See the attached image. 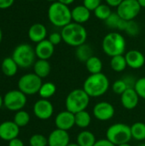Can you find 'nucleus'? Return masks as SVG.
Masks as SVG:
<instances>
[{"label": "nucleus", "instance_id": "obj_1", "mask_svg": "<svg viewBox=\"0 0 145 146\" xmlns=\"http://www.w3.org/2000/svg\"><path fill=\"white\" fill-rule=\"evenodd\" d=\"M62 41L67 44L78 47L85 43L87 39V31L82 24L76 22H70L64 27L61 32Z\"/></svg>", "mask_w": 145, "mask_h": 146}, {"label": "nucleus", "instance_id": "obj_2", "mask_svg": "<svg viewBox=\"0 0 145 146\" xmlns=\"http://www.w3.org/2000/svg\"><path fill=\"white\" fill-rule=\"evenodd\" d=\"M109 88V78L103 73L90 74L83 85V89L91 98H97L104 95Z\"/></svg>", "mask_w": 145, "mask_h": 146}, {"label": "nucleus", "instance_id": "obj_3", "mask_svg": "<svg viewBox=\"0 0 145 146\" xmlns=\"http://www.w3.org/2000/svg\"><path fill=\"white\" fill-rule=\"evenodd\" d=\"M48 19L53 26L62 28L72 22L71 9L58 1L53 2L48 9Z\"/></svg>", "mask_w": 145, "mask_h": 146}, {"label": "nucleus", "instance_id": "obj_4", "mask_svg": "<svg viewBox=\"0 0 145 146\" xmlns=\"http://www.w3.org/2000/svg\"><path fill=\"white\" fill-rule=\"evenodd\" d=\"M126 47V43L124 36L116 32L109 33L105 35L102 42L103 52L110 57L124 55Z\"/></svg>", "mask_w": 145, "mask_h": 146}, {"label": "nucleus", "instance_id": "obj_5", "mask_svg": "<svg viewBox=\"0 0 145 146\" xmlns=\"http://www.w3.org/2000/svg\"><path fill=\"white\" fill-rule=\"evenodd\" d=\"M90 98L91 97L83 88L74 89L71 91L66 98V110L73 114L85 110L90 104Z\"/></svg>", "mask_w": 145, "mask_h": 146}, {"label": "nucleus", "instance_id": "obj_6", "mask_svg": "<svg viewBox=\"0 0 145 146\" xmlns=\"http://www.w3.org/2000/svg\"><path fill=\"white\" fill-rule=\"evenodd\" d=\"M106 139L116 146L129 143L132 139L131 126L125 123H115L111 125L107 129Z\"/></svg>", "mask_w": 145, "mask_h": 146}, {"label": "nucleus", "instance_id": "obj_7", "mask_svg": "<svg viewBox=\"0 0 145 146\" xmlns=\"http://www.w3.org/2000/svg\"><path fill=\"white\" fill-rule=\"evenodd\" d=\"M35 50L28 44H21L17 45L13 53L12 58L17 63L19 68H27L35 62Z\"/></svg>", "mask_w": 145, "mask_h": 146}, {"label": "nucleus", "instance_id": "obj_8", "mask_svg": "<svg viewBox=\"0 0 145 146\" xmlns=\"http://www.w3.org/2000/svg\"><path fill=\"white\" fill-rule=\"evenodd\" d=\"M42 79L34 73H28L22 75L18 80V90L26 95L38 93L42 86Z\"/></svg>", "mask_w": 145, "mask_h": 146}, {"label": "nucleus", "instance_id": "obj_9", "mask_svg": "<svg viewBox=\"0 0 145 146\" xmlns=\"http://www.w3.org/2000/svg\"><path fill=\"white\" fill-rule=\"evenodd\" d=\"M26 104V95L20 90L9 91L3 97V105L11 111L21 110Z\"/></svg>", "mask_w": 145, "mask_h": 146}, {"label": "nucleus", "instance_id": "obj_10", "mask_svg": "<svg viewBox=\"0 0 145 146\" xmlns=\"http://www.w3.org/2000/svg\"><path fill=\"white\" fill-rule=\"evenodd\" d=\"M141 9L138 0H123L117 7L116 13L123 20L132 21L139 15Z\"/></svg>", "mask_w": 145, "mask_h": 146}, {"label": "nucleus", "instance_id": "obj_11", "mask_svg": "<svg viewBox=\"0 0 145 146\" xmlns=\"http://www.w3.org/2000/svg\"><path fill=\"white\" fill-rule=\"evenodd\" d=\"M94 117L101 121H107L115 115V107L109 102H99L95 104L92 110Z\"/></svg>", "mask_w": 145, "mask_h": 146}, {"label": "nucleus", "instance_id": "obj_12", "mask_svg": "<svg viewBox=\"0 0 145 146\" xmlns=\"http://www.w3.org/2000/svg\"><path fill=\"white\" fill-rule=\"evenodd\" d=\"M33 113L39 120H48L54 113V107L50 101L48 99L41 98L38 100L33 105Z\"/></svg>", "mask_w": 145, "mask_h": 146}, {"label": "nucleus", "instance_id": "obj_13", "mask_svg": "<svg viewBox=\"0 0 145 146\" xmlns=\"http://www.w3.org/2000/svg\"><path fill=\"white\" fill-rule=\"evenodd\" d=\"M55 124L56 128L64 131H68L75 126V116L74 114L68 111L63 110L57 114L55 119Z\"/></svg>", "mask_w": 145, "mask_h": 146}, {"label": "nucleus", "instance_id": "obj_14", "mask_svg": "<svg viewBox=\"0 0 145 146\" xmlns=\"http://www.w3.org/2000/svg\"><path fill=\"white\" fill-rule=\"evenodd\" d=\"M20 133V127L11 121H3L0 124V139L4 141H10L18 138Z\"/></svg>", "mask_w": 145, "mask_h": 146}, {"label": "nucleus", "instance_id": "obj_15", "mask_svg": "<svg viewBox=\"0 0 145 146\" xmlns=\"http://www.w3.org/2000/svg\"><path fill=\"white\" fill-rule=\"evenodd\" d=\"M69 144L70 136L68 131L56 128L48 137V146H68Z\"/></svg>", "mask_w": 145, "mask_h": 146}, {"label": "nucleus", "instance_id": "obj_16", "mask_svg": "<svg viewBox=\"0 0 145 146\" xmlns=\"http://www.w3.org/2000/svg\"><path fill=\"white\" fill-rule=\"evenodd\" d=\"M127 67L132 69H139L145 63L144 55L138 50H131L125 54Z\"/></svg>", "mask_w": 145, "mask_h": 146}, {"label": "nucleus", "instance_id": "obj_17", "mask_svg": "<svg viewBox=\"0 0 145 146\" xmlns=\"http://www.w3.org/2000/svg\"><path fill=\"white\" fill-rule=\"evenodd\" d=\"M139 96L134 90V88H128L124 93L121 95V105L129 110H134L139 102Z\"/></svg>", "mask_w": 145, "mask_h": 146}, {"label": "nucleus", "instance_id": "obj_18", "mask_svg": "<svg viewBox=\"0 0 145 146\" xmlns=\"http://www.w3.org/2000/svg\"><path fill=\"white\" fill-rule=\"evenodd\" d=\"M35 54L38 59L49 60L54 54L55 45H53L49 39H44L37 44L35 47Z\"/></svg>", "mask_w": 145, "mask_h": 146}, {"label": "nucleus", "instance_id": "obj_19", "mask_svg": "<svg viewBox=\"0 0 145 146\" xmlns=\"http://www.w3.org/2000/svg\"><path fill=\"white\" fill-rule=\"evenodd\" d=\"M28 38L31 41L38 44L44 39L47 36V29L44 25L41 23H35L28 29Z\"/></svg>", "mask_w": 145, "mask_h": 146}, {"label": "nucleus", "instance_id": "obj_20", "mask_svg": "<svg viewBox=\"0 0 145 146\" xmlns=\"http://www.w3.org/2000/svg\"><path fill=\"white\" fill-rule=\"evenodd\" d=\"M72 12V21L79 24H84L87 22L91 18V10L86 7L82 5H77L73 9Z\"/></svg>", "mask_w": 145, "mask_h": 146}, {"label": "nucleus", "instance_id": "obj_21", "mask_svg": "<svg viewBox=\"0 0 145 146\" xmlns=\"http://www.w3.org/2000/svg\"><path fill=\"white\" fill-rule=\"evenodd\" d=\"M104 21L108 27L112 29H117L120 31H125L127 23V21H125L122 18H121L116 12H112L109 18Z\"/></svg>", "mask_w": 145, "mask_h": 146}, {"label": "nucleus", "instance_id": "obj_22", "mask_svg": "<svg viewBox=\"0 0 145 146\" xmlns=\"http://www.w3.org/2000/svg\"><path fill=\"white\" fill-rule=\"evenodd\" d=\"M50 70H51V67L48 60L38 59L33 64L34 74H37L38 77H40L41 79L46 78L50 74Z\"/></svg>", "mask_w": 145, "mask_h": 146}, {"label": "nucleus", "instance_id": "obj_23", "mask_svg": "<svg viewBox=\"0 0 145 146\" xmlns=\"http://www.w3.org/2000/svg\"><path fill=\"white\" fill-rule=\"evenodd\" d=\"M18 68L19 67H18L17 63L15 62V60L12 58V56L4 58L1 63L2 72L3 73L4 75H6L8 77L15 76L18 71Z\"/></svg>", "mask_w": 145, "mask_h": 146}, {"label": "nucleus", "instance_id": "obj_24", "mask_svg": "<svg viewBox=\"0 0 145 146\" xmlns=\"http://www.w3.org/2000/svg\"><path fill=\"white\" fill-rule=\"evenodd\" d=\"M96 142V137L91 131L83 130L77 136V144L79 146H94Z\"/></svg>", "mask_w": 145, "mask_h": 146}, {"label": "nucleus", "instance_id": "obj_25", "mask_svg": "<svg viewBox=\"0 0 145 146\" xmlns=\"http://www.w3.org/2000/svg\"><path fill=\"white\" fill-rule=\"evenodd\" d=\"M92 56H93V50H92V48L89 44L85 43V44L76 47L75 56L79 62L85 63L86 61L88 59H90Z\"/></svg>", "mask_w": 145, "mask_h": 146}, {"label": "nucleus", "instance_id": "obj_26", "mask_svg": "<svg viewBox=\"0 0 145 146\" xmlns=\"http://www.w3.org/2000/svg\"><path fill=\"white\" fill-rule=\"evenodd\" d=\"M103 66V65L102 60L96 56H92L85 62V68L91 74L102 73Z\"/></svg>", "mask_w": 145, "mask_h": 146}, {"label": "nucleus", "instance_id": "obj_27", "mask_svg": "<svg viewBox=\"0 0 145 146\" xmlns=\"http://www.w3.org/2000/svg\"><path fill=\"white\" fill-rule=\"evenodd\" d=\"M75 116V126L79 128H86L90 126L91 122V116L89 112L83 110L74 114Z\"/></svg>", "mask_w": 145, "mask_h": 146}, {"label": "nucleus", "instance_id": "obj_28", "mask_svg": "<svg viewBox=\"0 0 145 146\" xmlns=\"http://www.w3.org/2000/svg\"><path fill=\"white\" fill-rule=\"evenodd\" d=\"M110 67L115 72H117V73L123 72L127 67L125 55H119V56L111 57Z\"/></svg>", "mask_w": 145, "mask_h": 146}, {"label": "nucleus", "instance_id": "obj_29", "mask_svg": "<svg viewBox=\"0 0 145 146\" xmlns=\"http://www.w3.org/2000/svg\"><path fill=\"white\" fill-rule=\"evenodd\" d=\"M131 133L133 139L143 141L145 139V123L135 122L131 126Z\"/></svg>", "mask_w": 145, "mask_h": 146}, {"label": "nucleus", "instance_id": "obj_30", "mask_svg": "<svg viewBox=\"0 0 145 146\" xmlns=\"http://www.w3.org/2000/svg\"><path fill=\"white\" fill-rule=\"evenodd\" d=\"M56 92V86L54 83L45 82V83L42 84V86L39 89L38 94L42 98L48 99V98H51L52 96H54Z\"/></svg>", "mask_w": 145, "mask_h": 146}, {"label": "nucleus", "instance_id": "obj_31", "mask_svg": "<svg viewBox=\"0 0 145 146\" xmlns=\"http://www.w3.org/2000/svg\"><path fill=\"white\" fill-rule=\"evenodd\" d=\"M94 15L102 21H106L109 16L112 14V10H111V7L109 6L107 3H101L94 11Z\"/></svg>", "mask_w": 145, "mask_h": 146}, {"label": "nucleus", "instance_id": "obj_32", "mask_svg": "<svg viewBox=\"0 0 145 146\" xmlns=\"http://www.w3.org/2000/svg\"><path fill=\"white\" fill-rule=\"evenodd\" d=\"M19 127H26L29 121H30V115L25 111V110H19L16 111L14 116V121H13Z\"/></svg>", "mask_w": 145, "mask_h": 146}, {"label": "nucleus", "instance_id": "obj_33", "mask_svg": "<svg viewBox=\"0 0 145 146\" xmlns=\"http://www.w3.org/2000/svg\"><path fill=\"white\" fill-rule=\"evenodd\" d=\"M29 145L30 146H47L48 138L39 133L33 134L29 139Z\"/></svg>", "mask_w": 145, "mask_h": 146}, {"label": "nucleus", "instance_id": "obj_34", "mask_svg": "<svg viewBox=\"0 0 145 146\" xmlns=\"http://www.w3.org/2000/svg\"><path fill=\"white\" fill-rule=\"evenodd\" d=\"M127 89H128V86L123 79H120V80H115L112 85V91L114 92V93H115L117 95H121Z\"/></svg>", "mask_w": 145, "mask_h": 146}, {"label": "nucleus", "instance_id": "obj_35", "mask_svg": "<svg viewBox=\"0 0 145 146\" xmlns=\"http://www.w3.org/2000/svg\"><path fill=\"white\" fill-rule=\"evenodd\" d=\"M139 31H140L139 25H138L134 20L127 21V23H126V27L125 32H126L129 36H132V37L137 36V35L139 33Z\"/></svg>", "mask_w": 145, "mask_h": 146}, {"label": "nucleus", "instance_id": "obj_36", "mask_svg": "<svg viewBox=\"0 0 145 146\" xmlns=\"http://www.w3.org/2000/svg\"><path fill=\"white\" fill-rule=\"evenodd\" d=\"M134 90L139 96V98L145 99V77H142L137 80Z\"/></svg>", "mask_w": 145, "mask_h": 146}, {"label": "nucleus", "instance_id": "obj_37", "mask_svg": "<svg viewBox=\"0 0 145 146\" xmlns=\"http://www.w3.org/2000/svg\"><path fill=\"white\" fill-rule=\"evenodd\" d=\"M101 3L102 0H83V5L91 11H94Z\"/></svg>", "mask_w": 145, "mask_h": 146}, {"label": "nucleus", "instance_id": "obj_38", "mask_svg": "<svg viewBox=\"0 0 145 146\" xmlns=\"http://www.w3.org/2000/svg\"><path fill=\"white\" fill-rule=\"evenodd\" d=\"M48 39H49V41L53 45H57V44H59L62 41V37L61 33L54 32V33H52L50 34Z\"/></svg>", "mask_w": 145, "mask_h": 146}, {"label": "nucleus", "instance_id": "obj_39", "mask_svg": "<svg viewBox=\"0 0 145 146\" xmlns=\"http://www.w3.org/2000/svg\"><path fill=\"white\" fill-rule=\"evenodd\" d=\"M122 79L124 80V81H125L126 84L127 85L128 88H134L137 80H136L132 75H126V76H124Z\"/></svg>", "mask_w": 145, "mask_h": 146}, {"label": "nucleus", "instance_id": "obj_40", "mask_svg": "<svg viewBox=\"0 0 145 146\" xmlns=\"http://www.w3.org/2000/svg\"><path fill=\"white\" fill-rule=\"evenodd\" d=\"M94 146H116L115 145H114L112 142H110L109 139H101L97 140L96 144L94 145Z\"/></svg>", "mask_w": 145, "mask_h": 146}, {"label": "nucleus", "instance_id": "obj_41", "mask_svg": "<svg viewBox=\"0 0 145 146\" xmlns=\"http://www.w3.org/2000/svg\"><path fill=\"white\" fill-rule=\"evenodd\" d=\"M15 0H0V9H6L10 8Z\"/></svg>", "mask_w": 145, "mask_h": 146}, {"label": "nucleus", "instance_id": "obj_42", "mask_svg": "<svg viewBox=\"0 0 145 146\" xmlns=\"http://www.w3.org/2000/svg\"><path fill=\"white\" fill-rule=\"evenodd\" d=\"M9 146H24V143L19 138H15L9 141Z\"/></svg>", "mask_w": 145, "mask_h": 146}, {"label": "nucleus", "instance_id": "obj_43", "mask_svg": "<svg viewBox=\"0 0 145 146\" xmlns=\"http://www.w3.org/2000/svg\"><path fill=\"white\" fill-rule=\"evenodd\" d=\"M123 0H105L106 3L110 7H118Z\"/></svg>", "mask_w": 145, "mask_h": 146}, {"label": "nucleus", "instance_id": "obj_44", "mask_svg": "<svg viewBox=\"0 0 145 146\" xmlns=\"http://www.w3.org/2000/svg\"><path fill=\"white\" fill-rule=\"evenodd\" d=\"M58 2H60V3H63V4H65V5H67V6H69V5H71L75 0H57Z\"/></svg>", "mask_w": 145, "mask_h": 146}, {"label": "nucleus", "instance_id": "obj_45", "mask_svg": "<svg viewBox=\"0 0 145 146\" xmlns=\"http://www.w3.org/2000/svg\"><path fill=\"white\" fill-rule=\"evenodd\" d=\"M138 2L140 4L141 8H144L145 9V0H138Z\"/></svg>", "mask_w": 145, "mask_h": 146}, {"label": "nucleus", "instance_id": "obj_46", "mask_svg": "<svg viewBox=\"0 0 145 146\" xmlns=\"http://www.w3.org/2000/svg\"><path fill=\"white\" fill-rule=\"evenodd\" d=\"M3 105V98L0 95V109L2 108Z\"/></svg>", "mask_w": 145, "mask_h": 146}, {"label": "nucleus", "instance_id": "obj_47", "mask_svg": "<svg viewBox=\"0 0 145 146\" xmlns=\"http://www.w3.org/2000/svg\"><path fill=\"white\" fill-rule=\"evenodd\" d=\"M2 39H3V32H2V29L0 27V43L2 42Z\"/></svg>", "mask_w": 145, "mask_h": 146}, {"label": "nucleus", "instance_id": "obj_48", "mask_svg": "<svg viewBox=\"0 0 145 146\" xmlns=\"http://www.w3.org/2000/svg\"><path fill=\"white\" fill-rule=\"evenodd\" d=\"M68 146H79L77 143H70Z\"/></svg>", "mask_w": 145, "mask_h": 146}, {"label": "nucleus", "instance_id": "obj_49", "mask_svg": "<svg viewBox=\"0 0 145 146\" xmlns=\"http://www.w3.org/2000/svg\"><path fill=\"white\" fill-rule=\"evenodd\" d=\"M118 146H132L129 143H126V144H123V145H118Z\"/></svg>", "mask_w": 145, "mask_h": 146}, {"label": "nucleus", "instance_id": "obj_50", "mask_svg": "<svg viewBox=\"0 0 145 146\" xmlns=\"http://www.w3.org/2000/svg\"><path fill=\"white\" fill-rule=\"evenodd\" d=\"M46 1H49V2H51V3H53V2H56V1H57V0H46Z\"/></svg>", "mask_w": 145, "mask_h": 146}, {"label": "nucleus", "instance_id": "obj_51", "mask_svg": "<svg viewBox=\"0 0 145 146\" xmlns=\"http://www.w3.org/2000/svg\"><path fill=\"white\" fill-rule=\"evenodd\" d=\"M138 146H145V143H144V144H141V145H139Z\"/></svg>", "mask_w": 145, "mask_h": 146}, {"label": "nucleus", "instance_id": "obj_52", "mask_svg": "<svg viewBox=\"0 0 145 146\" xmlns=\"http://www.w3.org/2000/svg\"><path fill=\"white\" fill-rule=\"evenodd\" d=\"M27 1H34V0H27Z\"/></svg>", "mask_w": 145, "mask_h": 146}]
</instances>
